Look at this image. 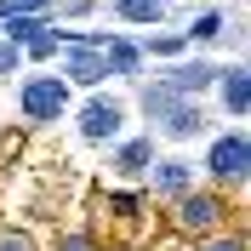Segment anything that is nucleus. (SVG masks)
I'll list each match as a JSON object with an SVG mask.
<instances>
[{
  "label": "nucleus",
  "instance_id": "10",
  "mask_svg": "<svg viewBox=\"0 0 251 251\" xmlns=\"http://www.w3.org/2000/svg\"><path fill=\"white\" fill-rule=\"evenodd\" d=\"M149 160H154V143H149V137H126L120 149H114V177H137V172H149Z\"/></svg>",
  "mask_w": 251,
  "mask_h": 251
},
{
  "label": "nucleus",
  "instance_id": "18",
  "mask_svg": "<svg viewBox=\"0 0 251 251\" xmlns=\"http://www.w3.org/2000/svg\"><path fill=\"white\" fill-rule=\"evenodd\" d=\"M23 12H46V0H0V17H23Z\"/></svg>",
  "mask_w": 251,
  "mask_h": 251
},
{
  "label": "nucleus",
  "instance_id": "15",
  "mask_svg": "<svg viewBox=\"0 0 251 251\" xmlns=\"http://www.w3.org/2000/svg\"><path fill=\"white\" fill-rule=\"evenodd\" d=\"M114 12L126 23H160V0H114Z\"/></svg>",
  "mask_w": 251,
  "mask_h": 251
},
{
  "label": "nucleus",
  "instance_id": "3",
  "mask_svg": "<svg viewBox=\"0 0 251 251\" xmlns=\"http://www.w3.org/2000/svg\"><path fill=\"white\" fill-rule=\"evenodd\" d=\"M75 131H80V143H92V149L114 143V137L126 131V103L109 97V92H92V97L75 109Z\"/></svg>",
  "mask_w": 251,
  "mask_h": 251
},
{
  "label": "nucleus",
  "instance_id": "5",
  "mask_svg": "<svg viewBox=\"0 0 251 251\" xmlns=\"http://www.w3.org/2000/svg\"><path fill=\"white\" fill-rule=\"evenodd\" d=\"M57 57H63V80H69V86H97V80H109L103 46H92V40H69Z\"/></svg>",
  "mask_w": 251,
  "mask_h": 251
},
{
  "label": "nucleus",
  "instance_id": "14",
  "mask_svg": "<svg viewBox=\"0 0 251 251\" xmlns=\"http://www.w3.org/2000/svg\"><path fill=\"white\" fill-rule=\"evenodd\" d=\"M223 29H228V17H223L217 6H205V12L188 23V34H183V40H205V46H211V40H223Z\"/></svg>",
  "mask_w": 251,
  "mask_h": 251
},
{
  "label": "nucleus",
  "instance_id": "1",
  "mask_svg": "<svg viewBox=\"0 0 251 251\" xmlns=\"http://www.w3.org/2000/svg\"><path fill=\"white\" fill-rule=\"evenodd\" d=\"M12 103H17V114H23L29 126H51V120H63V114H69L75 86H69L63 75H29L23 86H17Z\"/></svg>",
  "mask_w": 251,
  "mask_h": 251
},
{
  "label": "nucleus",
  "instance_id": "17",
  "mask_svg": "<svg viewBox=\"0 0 251 251\" xmlns=\"http://www.w3.org/2000/svg\"><path fill=\"white\" fill-rule=\"evenodd\" d=\"M183 46H188L183 34H154V40L143 46V57H177V51H183Z\"/></svg>",
  "mask_w": 251,
  "mask_h": 251
},
{
  "label": "nucleus",
  "instance_id": "8",
  "mask_svg": "<svg viewBox=\"0 0 251 251\" xmlns=\"http://www.w3.org/2000/svg\"><path fill=\"white\" fill-rule=\"evenodd\" d=\"M154 126H160V137H172V143L200 137V131H205V103H177V109H166Z\"/></svg>",
  "mask_w": 251,
  "mask_h": 251
},
{
  "label": "nucleus",
  "instance_id": "11",
  "mask_svg": "<svg viewBox=\"0 0 251 251\" xmlns=\"http://www.w3.org/2000/svg\"><path fill=\"white\" fill-rule=\"evenodd\" d=\"M137 103H143V114H149V120H160L166 109H177V103H183V92H177V86H166V80H143V86H137Z\"/></svg>",
  "mask_w": 251,
  "mask_h": 251
},
{
  "label": "nucleus",
  "instance_id": "20",
  "mask_svg": "<svg viewBox=\"0 0 251 251\" xmlns=\"http://www.w3.org/2000/svg\"><path fill=\"white\" fill-rule=\"evenodd\" d=\"M17 57H23V51H17L12 40H0V75H12V69H17Z\"/></svg>",
  "mask_w": 251,
  "mask_h": 251
},
{
  "label": "nucleus",
  "instance_id": "12",
  "mask_svg": "<svg viewBox=\"0 0 251 251\" xmlns=\"http://www.w3.org/2000/svg\"><path fill=\"white\" fill-rule=\"evenodd\" d=\"M103 63H109V75H143V46L109 40V46H103Z\"/></svg>",
  "mask_w": 251,
  "mask_h": 251
},
{
  "label": "nucleus",
  "instance_id": "16",
  "mask_svg": "<svg viewBox=\"0 0 251 251\" xmlns=\"http://www.w3.org/2000/svg\"><path fill=\"white\" fill-rule=\"evenodd\" d=\"M200 251H246V234H240V228H211V234L200 240Z\"/></svg>",
  "mask_w": 251,
  "mask_h": 251
},
{
  "label": "nucleus",
  "instance_id": "6",
  "mask_svg": "<svg viewBox=\"0 0 251 251\" xmlns=\"http://www.w3.org/2000/svg\"><path fill=\"white\" fill-rule=\"evenodd\" d=\"M217 92H223V114H251V69L246 63H228V69H217Z\"/></svg>",
  "mask_w": 251,
  "mask_h": 251
},
{
  "label": "nucleus",
  "instance_id": "9",
  "mask_svg": "<svg viewBox=\"0 0 251 251\" xmlns=\"http://www.w3.org/2000/svg\"><path fill=\"white\" fill-rule=\"evenodd\" d=\"M160 80L177 92H205V86H217V63H172V69H160Z\"/></svg>",
  "mask_w": 251,
  "mask_h": 251
},
{
  "label": "nucleus",
  "instance_id": "19",
  "mask_svg": "<svg viewBox=\"0 0 251 251\" xmlns=\"http://www.w3.org/2000/svg\"><path fill=\"white\" fill-rule=\"evenodd\" d=\"M0 251H34V246H29V234H17V228H6V234H0Z\"/></svg>",
  "mask_w": 251,
  "mask_h": 251
},
{
  "label": "nucleus",
  "instance_id": "4",
  "mask_svg": "<svg viewBox=\"0 0 251 251\" xmlns=\"http://www.w3.org/2000/svg\"><path fill=\"white\" fill-rule=\"evenodd\" d=\"M172 205H177V228H183V234H211V228H223V217H228L223 194H200V188L177 194Z\"/></svg>",
  "mask_w": 251,
  "mask_h": 251
},
{
  "label": "nucleus",
  "instance_id": "7",
  "mask_svg": "<svg viewBox=\"0 0 251 251\" xmlns=\"http://www.w3.org/2000/svg\"><path fill=\"white\" fill-rule=\"evenodd\" d=\"M149 183H154L160 200H177V194L194 188V166L188 160H149Z\"/></svg>",
  "mask_w": 251,
  "mask_h": 251
},
{
  "label": "nucleus",
  "instance_id": "13",
  "mask_svg": "<svg viewBox=\"0 0 251 251\" xmlns=\"http://www.w3.org/2000/svg\"><path fill=\"white\" fill-rule=\"evenodd\" d=\"M17 51H23V57H29V63H51V57H57V51H63V34H57V29H51V23H46V29H34V34H29V40H23V46H17Z\"/></svg>",
  "mask_w": 251,
  "mask_h": 251
},
{
  "label": "nucleus",
  "instance_id": "2",
  "mask_svg": "<svg viewBox=\"0 0 251 251\" xmlns=\"http://www.w3.org/2000/svg\"><path fill=\"white\" fill-rule=\"evenodd\" d=\"M205 177L217 188H246L251 183V137L246 131H223L205 149Z\"/></svg>",
  "mask_w": 251,
  "mask_h": 251
},
{
  "label": "nucleus",
  "instance_id": "21",
  "mask_svg": "<svg viewBox=\"0 0 251 251\" xmlns=\"http://www.w3.org/2000/svg\"><path fill=\"white\" fill-rule=\"evenodd\" d=\"M57 251H97V246H92V240H86V234H69V240H63Z\"/></svg>",
  "mask_w": 251,
  "mask_h": 251
}]
</instances>
